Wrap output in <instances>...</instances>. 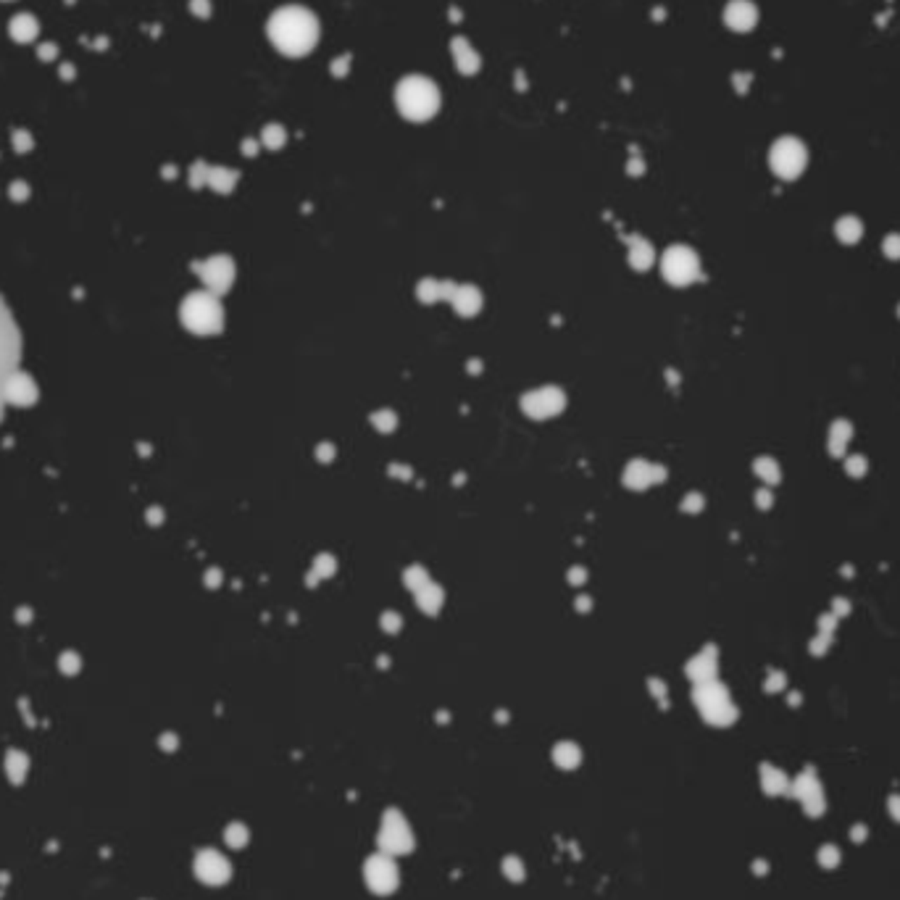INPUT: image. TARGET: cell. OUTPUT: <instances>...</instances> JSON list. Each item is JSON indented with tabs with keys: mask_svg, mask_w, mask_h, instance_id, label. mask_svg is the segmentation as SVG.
<instances>
[{
	"mask_svg": "<svg viewBox=\"0 0 900 900\" xmlns=\"http://www.w3.org/2000/svg\"><path fill=\"white\" fill-rule=\"evenodd\" d=\"M532 406H537V414H553L561 406V395L558 392H537V395H532Z\"/></svg>",
	"mask_w": 900,
	"mask_h": 900,
	"instance_id": "12",
	"label": "cell"
},
{
	"mask_svg": "<svg viewBox=\"0 0 900 900\" xmlns=\"http://www.w3.org/2000/svg\"><path fill=\"white\" fill-rule=\"evenodd\" d=\"M9 32L16 43H32V40L40 35V24H37V19L32 16V14H16V16L11 19Z\"/></svg>",
	"mask_w": 900,
	"mask_h": 900,
	"instance_id": "11",
	"label": "cell"
},
{
	"mask_svg": "<svg viewBox=\"0 0 900 900\" xmlns=\"http://www.w3.org/2000/svg\"><path fill=\"white\" fill-rule=\"evenodd\" d=\"M24 771H26V761H24V755H11L9 758V774H11V779H21L24 777Z\"/></svg>",
	"mask_w": 900,
	"mask_h": 900,
	"instance_id": "18",
	"label": "cell"
},
{
	"mask_svg": "<svg viewBox=\"0 0 900 900\" xmlns=\"http://www.w3.org/2000/svg\"><path fill=\"white\" fill-rule=\"evenodd\" d=\"M268 40L285 56H293V58L305 56L313 51V45L319 40V21L308 9L285 6L274 11L268 19Z\"/></svg>",
	"mask_w": 900,
	"mask_h": 900,
	"instance_id": "1",
	"label": "cell"
},
{
	"mask_svg": "<svg viewBox=\"0 0 900 900\" xmlns=\"http://www.w3.org/2000/svg\"><path fill=\"white\" fill-rule=\"evenodd\" d=\"M224 837L232 848H243L245 842H248V830H245L243 824H232V827H226Z\"/></svg>",
	"mask_w": 900,
	"mask_h": 900,
	"instance_id": "16",
	"label": "cell"
},
{
	"mask_svg": "<svg viewBox=\"0 0 900 900\" xmlns=\"http://www.w3.org/2000/svg\"><path fill=\"white\" fill-rule=\"evenodd\" d=\"M19 361H21V338H19L16 321L0 300V416L6 411L11 384L16 380Z\"/></svg>",
	"mask_w": 900,
	"mask_h": 900,
	"instance_id": "3",
	"label": "cell"
},
{
	"mask_svg": "<svg viewBox=\"0 0 900 900\" xmlns=\"http://www.w3.org/2000/svg\"><path fill=\"white\" fill-rule=\"evenodd\" d=\"M664 274H666L674 285H687L690 279H695L698 274V258L693 251L687 248H671L664 256Z\"/></svg>",
	"mask_w": 900,
	"mask_h": 900,
	"instance_id": "7",
	"label": "cell"
},
{
	"mask_svg": "<svg viewBox=\"0 0 900 900\" xmlns=\"http://www.w3.org/2000/svg\"><path fill=\"white\" fill-rule=\"evenodd\" d=\"M192 11H195L200 19H203V16H208L211 6H208V0H192Z\"/></svg>",
	"mask_w": 900,
	"mask_h": 900,
	"instance_id": "19",
	"label": "cell"
},
{
	"mask_svg": "<svg viewBox=\"0 0 900 900\" xmlns=\"http://www.w3.org/2000/svg\"><path fill=\"white\" fill-rule=\"evenodd\" d=\"M769 164L774 174H779L782 179H795L803 174L805 164H808L805 145L797 137H779L771 147Z\"/></svg>",
	"mask_w": 900,
	"mask_h": 900,
	"instance_id": "4",
	"label": "cell"
},
{
	"mask_svg": "<svg viewBox=\"0 0 900 900\" xmlns=\"http://www.w3.org/2000/svg\"><path fill=\"white\" fill-rule=\"evenodd\" d=\"M395 105L411 122H427L440 108V90L429 77L411 74L395 90Z\"/></svg>",
	"mask_w": 900,
	"mask_h": 900,
	"instance_id": "2",
	"label": "cell"
},
{
	"mask_svg": "<svg viewBox=\"0 0 900 900\" xmlns=\"http://www.w3.org/2000/svg\"><path fill=\"white\" fill-rule=\"evenodd\" d=\"M40 56H43L45 61H51L53 56H56V48H53V45H43V48H40Z\"/></svg>",
	"mask_w": 900,
	"mask_h": 900,
	"instance_id": "21",
	"label": "cell"
},
{
	"mask_svg": "<svg viewBox=\"0 0 900 900\" xmlns=\"http://www.w3.org/2000/svg\"><path fill=\"white\" fill-rule=\"evenodd\" d=\"M724 21L735 32H748L758 24V9L750 0H729L724 9Z\"/></svg>",
	"mask_w": 900,
	"mask_h": 900,
	"instance_id": "9",
	"label": "cell"
},
{
	"mask_svg": "<svg viewBox=\"0 0 900 900\" xmlns=\"http://www.w3.org/2000/svg\"><path fill=\"white\" fill-rule=\"evenodd\" d=\"M392 858L395 856H387V853L380 850L377 856H372L366 861V869H364L366 884H369V890L377 892V895H389L400 882L398 866H395Z\"/></svg>",
	"mask_w": 900,
	"mask_h": 900,
	"instance_id": "6",
	"label": "cell"
},
{
	"mask_svg": "<svg viewBox=\"0 0 900 900\" xmlns=\"http://www.w3.org/2000/svg\"><path fill=\"white\" fill-rule=\"evenodd\" d=\"M261 140H263V145L268 147L285 145V130H282L279 124H268L266 130H263V135H261Z\"/></svg>",
	"mask_w": 900,
	"mask_h": 900,
	"instance_id": "15",
	"label": "cell"
},
{
	"mask_svg": "<svg viewBox=\"0 0 900 900\" xmlns=\"http://www.w3.org/2000/svg\"><path fill=\"white\" fill-rule=\"evenodd\" d=\"M450 53H453V61H456L461 74H474L479 69V53L474 51V45L469 43L466 37H456L450 43Z\"/></svg>",
	"mask_w": 900,
	"mask_h": 900,
	"instance_id": "10",
	"label": "cell"
},
{
	"mask_svg": "<svg viewBox=\"0 0 900 900\" xmlns=\"http://www.w3.org/2000/svg\"><path fill=\"white\" fill-rule=\"evenodd\" d=\"M553 758H555V763H558V766H563V769H572V766H577V763H580V750H577L574 745L563 743V745H558V748L553 750Z\"/></svg>",
	"mask_w": 900,
	"mask_h": 900,
	"instance_id": "13",
	"label": "cell"
},
{
	"mask_svg": "<svg viewBox=\"0 0 900 900\" xmlns=\"http://www.w3.org/2000/svg\"><path fill=\"white\" fill-rule=\"evenodd\" d=\"M195 874L206 884H224L232 877V866L219 850H200L195 856Z\"/></svg>",
	"mask_w": 900,
	"mask_h": 900,
	"instance_id": "8",
	"label": "cell"
},
{
	"mask_svg": "<svg viewBox=\"0 0 900 900\" xmlns=\"http://www.w3.org/2000/svg\"><path fill=\"white\" fill-rule=\"evenodd\" d=\"M884 248H887V253H890V256H898V253H900V237H890Z\"/></svg>",
	"mask_w": 900,
	"mask_h": 900,
	"instance_id": "20",
	"label": "cell"
},
{
	"mask_svg": "<svg viewBox=\"0 0 900 900\" xmlns=\"http://www.w3.org/2000/svg\"><path fill=\"white\" fill-rule=\"evenodd\" d=\"M347 71V58H338V63H335V74H345Z\"/></svg>",
	"mask_w": 900,
	"mask_h": 900,
	"instance_id": "22",
	"label": "cell"
},
{
	"mask_svg": "<svg viewBox=\"0 0 900 900\" xmlns=\"http://www.w3.org/2000/svg\"><path fill=\"white\" fill-rule=\"evenodd\" d=\"M837 234L845 240V243H853V240L861 237V224H858L856 219H842V221L837 224Z\"/></svg>",
	"mask_w": 900,
	"mask_h": 900,
	"instance_id": "14",
	"label": "cell"
},
{
	"mask_svg": "<svg viewBox=\"0 0 900 900\" xmlns=\"http://www.w3.org/2000/svg\"><path fill=\"white\" fill-rule=\"evenodd\" d=\"M380 848L382 853H387V856H403V853H408V850L414 848L411 824H408L406 816L400 814V811H395V808H389L387 814L382 816Z\"/></svg>",
	"mask_w": 900,
	"mask_h": 900,
	"instance_id": "5",
	"label": "cell"
},
{
	"mask_svg": "<svg viewBox=\"0 0 900 900\" xmlns=\"http://www.w3.org/2000/svg\"><path fill=\"white\" fill-rule=\"evenodd\" d=\"M503 869H506V877L513 879V882H521V879H524V866H521L519 858H506Z\"/></svg>",
	"mask_w": 900,
	"mask_h": 900,
	"instance_id": "17",
	"label": "cell"
}]
</instances>
